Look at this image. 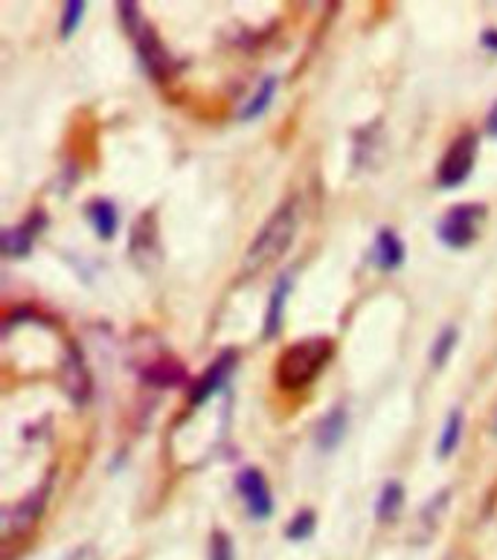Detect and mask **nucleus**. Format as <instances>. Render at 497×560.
<instances>
[{
	"label": "nucleus",
	"mask_w": 497,
	"mask_h": 560,
	"mask_svg": "<svg viewBox=\"0 0 497 560\" xmlns=\"http://www.w3.org/2000/svg\"><path fill=\"white\" fill-rule=\"evenodd\" d=\"M68 389L73 393L77 401H84L88 398V389H91V381H88V369H84L82 358H79L77 351L68 358Z\"/></svg>",
	"instance_id": "19"
},
{
	"label": "nucleus",
	"mask_w": 497,
	"mask_h": 560,
	"mask_svg": "<svg viewBox=\"0 0 497 560\" xmlns=\"http://www.w3.org/2000/svg\"><path fill=\"white\" fill-rule=\"evenodd\" d=\"M88 218H91L93 230L100 235L102 242H111L114 235H117V226H119V215H117V207L111 201H93L88 203Z\"/></svg>",
	"instance_id": "12"
},
{
	"label": "nucleus",
	"mask_w": 497,
	"mask_h": 560,
	"mask_svg": "<svg viewBox=\"0 0 497 560\" xmlns=\"http://www.w3.org/2000/svg\"><path fill=\"white\" fill-rule=\"evenodd\" d=\"M454 346H456V328L454 326L442 328L437 340H434V349H430V366L434 369L446 366L448 358H451V351H454Z\"/></svg>",
	"instance_id": "20"
},
{
	"label": "nucleus",
	"mask_w": 497,
	"mask_h": 560,
	"mask_svg": "<svg viewBox=\"0 0 497 560\" xmlns=\"http://www.w3.org/2000/svg\"><path fill=\"white\" fill-rule=\"evenodd\" d=\"M143 381L152 386H181L186 381V372L181 363L175 360H158L154 366H149L143 372Z\"/></svg>",
	"instance_id": "17"
},
{
	"label": "nucleus",
	"mask_w": 497,
	"mask_h": 560,
	"mask_svg": "<svg viewBox=\"0 0 497 560\" xmlns=\"http://www.w3.org/2000/svg\"><path fill=\"white\" fill-rule=\"evenodd\" d=\"M486 215H489V210L483 203H456L439 221V242L446 244V247H454V250L472 247L474 238L481 235V226L486 221Z\"/></svg>",
	"instance_id": "4"
},
{
	"label": "nucleus",
	"mask_w": 497,
	"mask_h": 560,
	"mask_svg": "<svg viewBox=\"0 0 497 560\" xmlns=\"http://www.w3.org/2000/svg\"><path fill=\"white\" fill-rule=\"evenodd\" d=\"M492 430H495V435H497V416H495V427H492Z\"/></svg>",
	"instance_id": "28"
},
{
	"label": "nucleus",
	"mask_w": 497,
	"mask_h": 560,
	"mask_svg": "<svg viewBox=\"0 0 497 560\" xmlns=\"http://www.w3.org/2000/svg\"><path fill=\"white\" fill-rule=\"evenodd\" d=\"M233 369H236V351H224V354H221V358L216 360V363H212V366L207 369L198 381H195L189 404H193V407H201L204 401H210L212 395L228 384V377Z\"/></svg>",
	"instance_id": "8"
},
{
	"label": "nucleus",
	"mask_w": 497,
	"mask_h": 560,
	"mask_svg": "<svg viewBox=\"0 0 497 560\" xmlns=\"http://www.w3.org/2000/svg\"><path fill=\"white\" fill-rule=\"evenodd\" d=\"M312 532H314V511H300V514H297L286 528L288 540H305V537H312Z\"/></svg>",
	"instance_id": "22"
},
{
	"label": "nucleus",
	"mask_w": 497,
	"mask_h": 560,
	"mask_svg": "<svg viewBox=\"0 0 497 560\" xmlns=\"http://www.w3.org/2000/svg\"><path fill=\"white\" fill-rule=\"evenodd\" d=\"M332 340L326 337H309V340H300V343L288 346L286 354L279 358L277 363V384L282 389H303L321 375L323 366L332 360Z\"/></svg>",
	"instance_id": "2"
},
{
	"label": "nucleus",
	"mask_w": 497,
	"mask_h": 560,
	"mask_svg": "<svg viewBox=\"0 0 497 560\" xmlns=\"http://www.w3.org/2000/svg\"><path fill=\"white\" fill-rule=\"evenodd\" d=\"M483 47H489L492 52H497V30H486V33L481 35Z\"/></svg>",
	"instance_id": "25"
},
{
	"label": "nucleus",
	"mask_w": 497,
	"mask_h": 560,
	"mask_svg": "<svg viewBox=\"0 0 497 560\" xmlns=\"http://www.w3.org/2000/svg\"><path fill=\"white\" fill-rule=\"evenodd\" d=\"M119 18H123V24L128 26V35L135 38L137 44V56L146 65V70L154 75V79H166L172 73V61H169V52L163 50V44L158 42V35L149 24H146V18L140 15V9L131 0H123L119 3Z\"/></svg>",
	"instance_id": "3"
},
{
	"label": "nucleus",
	"mask_w": 497,
	"mask_h": 560,
	"mask_svg": "<svg viewBox=\"0 0 497 560\" xmlns=\"http://www.w3.org/2000/svg\"><path fill=\"white\" fill-rule=\"evenodd\" d=\"M402 505H405V488L402 482H388V486L381 488V497H379V505H375V517L381 523H393V520L402 514Z\"/></svg>",
	"instance_id": "15"
},
{
	"label": "nucleus",
	"mask_w": 497,
	"mask_h": 560,
	"mask_svg": "<svg viewBox=\"0 0 497 560\" xmlns=\"http://www.w3.org/2000/svg\"><path fill=\"white\" fill-rule=\"evenodd\" d=\"M210 560H236L233 558V544L224 532H216L210 540Z\"/></svg>",
	"instance_id": "23"
},
{
	"label": "nucleus",
	"mask_w": 497,
	"mask_h": 560,
	"mask_svg": "<svg viewBox=\"0 0 497 560\" xmlns=\"http://www.w3.org/2000/svg\"><path fill=\"white\" fill-rule=\"evenodd\" d=\"M474 160H477V135H463L451 142V149L446 151V158L439 160L437 184L442 189H456L472 177Z\"/></svg>",
	"instance_id": "5"
},
{
	"label": "nucleus",
	"mask_w": 497,
	"mask_h": 560,
	"mask_svg": "<svg viewBox=\"0 0 497 560\" xmlns=\"http://www.w3.org/2000/svg\"><path fill=\"white\" fill-rule=\"evenodd\" d=\"M451 560H472V558H465V555H454V558Z\"/></svg>",
	"instance_id": "27"
},
{
	"label": "nucleus",
	"mask_w": 497,
	"mask_h": 560,
	"mask_svg": "<svg viewBox=\"0 0 497 560\" xmlns=\"http://www.w3.org/2000/svg\"><path fill=\"white\" fill-rule=\"evenodd\" d=\"M236 491L245 502L247 514L253 520H268L274 514V500H270V488L265 482L256 468H245L242 474L236 477Z\"/></svg>",
	"instance_id": "7"
},
{
	"label": "nucleus",
	"mask_w": 497,
	"mask_h": 560,
	"mask_svg": "<svg viewBox=\"0 0 497 560\" xmlns=\"http://www.w3.org/2000/svg\"><path fill=\"white\" fill-rule=\"evenodd\" d=\"M346 427H349V416H346L344 407H335L330 416H323L321 424H317V433H314V442L321 451H335L337 444L344 442Z\"/></svg>",
	"instance_id": "11"
},
{
	"label": "nucleus",
	"mask_w": 497,
	"mask_h": 560,
	"mask_svg": "<svg viewBox=\"0 0 497 560\" xmlns=\"http://www.w3.org/2000/svg\"><path fill=\"white\" fill-rule=\"evenodd\" d=\"M82 18H84L82 0H70V3H65V12H61V38H70V35L77 33L79 24H82Z\"/></svg>",
	"instance_id": "21"
},
{
	"label": "nucleus",
	"mask_w": 497,
	"mask_h": 560,
	"mask_svg": "<svg viewBox=\"0 0 497 560\" xmlns=\"http://www.w3.org/2000/svg\"><path fill=\"white\" fill-rule=\"evenodd\" d=\"M297 226H300V203L286 201L268 218V224L262 226L259 235L247 247L245 273H259V270H265L277 259H282L288 247L294 244Z\"/></svg>",
	"instance_id": "1"
},
{
	"label": "nucleus",
	"mask_w": 497,
	"mask_h": 560,
	"mask_svg": "<svg viewBox=\"0 0 497 560\" xmlns=\"http://www.w3.org/2000/svg\"><path fill=\"white\" fill-rule=\"evenodd\" d=\"M448 500H451V497H448V491H439L437 497H434V500H430L428 505H425L419 523H416V532H419V535H416V540H419V544H428L430 537L437 535L439 517L446 514Z\"/></svg>",
	"instance_id": "13"
},
{
	"label": "nucleus",
	"mask_w": 497,
	"mask_h": 560,
	"mask_svg": "<svg viewBox=\"0 0 497 560\" xmlns=\"http://www.w3.org/2000/svg\"><path fill=\"white\" fill-rule=\"evenodd\" d=\"M44 226V218L42 212H35L26 224L21 226H12V230H7L3 233V238H0V244H3V256H9V259H24L26 253L33 250V238L35 233Z\"/></svg>",
	"instance_id": "10"
},
{
	"label": "nucleus",
	"mask_w": 497,
	"mask_h": 560,
	"mask_svg": "<svg viewBox=\"0 0 497 560\" xmlns=\"http://www.w3.org/2000/svg\"><path fill=\"white\" fill-rule=\"evenodd\" d=\"M47 497H50V482H42V488H35L26 500L12 505V509L3 514V537L12 540V537L18 535H26L44 514V502H47Z\"/></svg>",
	"instance_id": "6"
},
{
	"label": "nucleus",
	"mask_w": 497,
	"mask_h": 560,
	"mask_svg": "<svg viewBox=\"0 0 497 560\" xmlns=\"http://www.w3.org/2000/svg\"><path fill=\"white\" fill-rule=\"evenodd\" d=\"M463 421H465L463 410L448 412L446 424H442V433H439L437 459H448V456L456 451V444H460V435H463Z\"/></svg>",
	"instance_id": "18"
},
{
	"label": "nucleus",
	"mask_w": 497,
	"mask_h": 560,
	"mask_svg": "<svg viewBox=\"0 0 497 560\" xmlns=\"http://www.w3.org/2000/svg\"><path fill=\"white\" fill-rule=\"evenodd\" d=\"M288 293H291V279L282 277L277 284V291L270 293L268 302V317H265V337H277L279 326H282V314H286V302Z\"/></svg>",
	"instance_id": "14"
},
{
	"label": "nucleus",
	"mask_w": 497,
	"mask_h": 560,
	"mask_svg": "<svg viewBox=\"0 0 497 560\" xmlns=\"http://www.w3.org/2000/svg\"><path fill=\"white\" fill-rule=\"evenodd\" d=\"M405 244H402V238H398L396 230H379V235H375V242H372V265L381 270H398L402 265H405Z\"/></svg>",
	"instance_id": "9"
},
{
	"label": "nucleus",
	"mask_w": 497,
	"mask_h": 560,
	"mask_svg": "<svg viewBox=\"0 0 497 560\" xmlns=\"http://www.w3.org/2000/svg\"><path fill=\"white\" fill-rule=\"evenodd\" d=\"M274 93H277V75H265L259 88L253 91L251 100L245 102V108L239 110V117L245 119V122H247V119L262 117V114L270 108V100H274Z\"/></svg>",
	"instance_id": "16"
},
{
	"label": "nucleus",
	"mask_w": 497,
	"mask_h": 560,
	"mask_svg": "<svg viewBox=\"0 0 497 560\" xmlns=\"http://www.w3.org/2000/svg\"><path fill=\"white\" fill-rule=\"evenodd\" d=\"M68 560H100V555H96V549H91V546H82V549H77Z\"/></svg>",
	"instance_id": "24"
},
{
	"label": "nucleus",
	"mask_w": 497,
	"mask_h": 560,
	"mask_svg": "<svg viewBox=\"0 0 497 560\" xmlns=\"http://www.w3.org/2000/svg\"><path fill=\"white\" fill-rule=\"evenodd\" d=\"M489 135L497 137V105L492 108V114H489Z\"/></svg>",
	"instance_id": "26"
}]
</instances>
